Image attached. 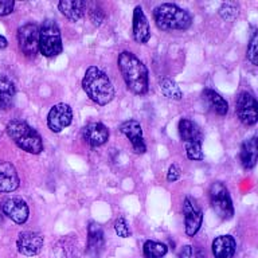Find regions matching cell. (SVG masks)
Returning <instances> with one entry per match:
<instances>
[{"mask_svg":"<svg viewBox=\"0 0 258 258\" xmlns=\"http://www.w3.org/2000/svg\"><path fill=\"white\" fill-rule=\"evenodd\" d=\"M117 64L128 89L135 94H145L148 92V69L133 52L122 51L118 55Z\"/></svg>","mask_w":258,"mask_h":258,"instance_id":"1","label":"cell"},{"mask_svg":"<svg viewBox=\"0 0 258 258\" xmlns=\"http://www.w3.org/2000/svg\"><path fill=\"white\" fill-rule=\"evenodd\" d=\"M82 88L89 98L98 105H108L114 98L112 81L97 66L88 68L82 80Z\"/></svg>","mask_w":258,"mask_h":258,"instance_id":"2","label":"cell"},{"mask_svg":"<svg viewBox=\"0 0 258 258\" xmlns=\"http://www.w3.org/2000/svg\"><path fill=\"white\" fill-rule=\"evenodd\" d=\"M153 19L161 31H183L192 24V16L176 4L164 3L153 10Z\"/></svg>","mask_w":258,"mask_h":258,"instance_id":"3","label":"cell"},{"mask_svg":"<svg viewBox=\"0 0 258 258\" xmlns=\"http://www.w3.org/2000/svg\"><path fill=\"white\" fill-rule=\"evenodd\" d=\"M7 135L20 149L32 155H39L43 151V141L39 133L22 120L10 121L6 126Z\"/></svg>","mask_w":258,"mask_h":258,"instance_id":"4","label":"cell"},{"mask_svg":"<svg viewBox=\"0 0 258 258\" xmlns=\"http://www.w3.org/2000/svg\"><path fill=\"white\" fill-rule=\"evenodd\" d=\"M63 50L60 31L55 20L46 19L39 30V51L47 58L59 55Z\"/></svg>","mask_w":258,"mask_h":258,"instance_id":"5","label":"cell"},{"mask_svg":"<svg viewBox=\"0 0 258 258\" xmlns=\"http://www.w3.org/2000/svg\"><path fill=\"white\" fill-rule=\"evenodd\" d=\"M210 203L218 217L229 221L234 215V206L229 189L222 181H215L210 187Z\"/></svg>","mask_w":258,"mask_h":258,"instance_id":"6","label":"cell"},{"mask_svg":"<svg viewBox=\"0 0 258 258\" xmlns=\"http://www.w3.org/2000/svg\"><path fill=\"white\" fill-rule=\"evenodd\" d=\"M18 42L24 55L35 56L39 51V28L34 23H27L18 30Z\"/></svg>","mask_w":258,"mask_h":258,"instance_id":"7","label":"cell"},{"mask_svg":"<svg viewBox=\"0 0 258 258\" xmlns=\"http://www.w3.org/2000/svg\"><path fill=\"white\" fill-rule=\"evenodd\" d=\"M258 105L251 93L242 92L235 102V112L238 118L247 126H251L258 120Z\"/></svg>","mask_w":258,"mask_h":258,"instance_id":"8","label":"cell"},{"mask_svg":"<svg viewBox=\"0 0 258 258\" xmlns=\"http://www.w3.org/2000/svg\"><path fill=\"white\" fill-rule=\"evenodd\" d=\"M183 214H184L185 234L188 237H194L199 231L203 222V213L198 206L197 201L191 197H187L183 202Z\"/></svg>","mask_w":258,"mask_h":258,"instance_id":"9","label":"cell"},{"mask_svg":"<svg viewBox=\"0 0 258 258\" xmlns=\"http://www.w3.org/2000/svg\"><path fill=\"white\" fill-rule=\"evenodd\" d=\"M73 121V110L70 105L60 104L54 105L47 114V126L54 133H59L68 128Z\"/></svg>","mask_w":258,"mask_h":258,"instance_id":"10","label":"cell"},{"mask_svg":"<svg viewBox=\"0 0 258 258\" xmlns=\"http://www.w3.org/2000/svg\"><path fill=\"white\" fill-rule=\"evenodd\" d=\"M2 210L11 221H14L18 225H23L30 215V209H28L27 203L19 197L7 198L2 205Z\"/></svg>","mask_w":258,"mask_h":258,"instance_id":"11","label":"cell"},{"mask_svg":"<svg viewBox=\"0 0 258 258\" xmlns=\"http://www.w3.org/2000/svg\"><path fill=\"white\" fill-rule=\"evenodd\" d=\"M44 238L42 234L35 233V231H24L20 233L16 241L18 246V251L23 255L32 257L39 253L42 247H43Z\"/></svg>","mask_w":258,"mask_h":258,"instance_id":"12","label":"cell"},{"mask_svg":"<svg viewBox=\"0 0 258 258\" xmlns=\"http://www.w3.org/2000/svg\"><path fill=\"white\" fill-rule=\"evenodd\" d=\"M120 132L128 137L133 149L136 153H145L147 151V145L144 143V137H143V129L139 121L136 120H128L124 121L120 125Z\"/></svg>","mask_w":258,"mask_h":258,"instance_id":"13","label":"cell"},{"mask_svg":"<svg viewBox=\"0 0 258 258\" xmlns=\"http://www.w3.org/2000/svg\"><path fill=\"white\" fill-rule=\"evenodd\" d=\"M82 139L90 147H101L109 139V131L101 122H89L82 129Z\"/></svg>","mask_w":258,"mask_h":258,"instance_id":"14","label":"cell"},{"mask_svg":"<svg viewBox=\"0 0 258 258\" xmlns=\"http://www.w3.org/2000/svg\"><path fill=\"white\" fill-rule=\"evenodd\" d=\"M20 183L18 171L11 163L0 160V192H14Z\"/></svg>","mask_w":258,"mask_h":258,"instance_id":"15","label":"cell"},{"mask_svg":"<svg viewBox=\"0 0 258 258\" xmlns=\"http://www.w3.org/2000/svg\"><path fill=\"white\" fill-rule=\"evenodd\" d=\"M133 38L137 43H147L151 38V27L140 6H137L133 11Z\"/></svg>","mask_w":258,"mask_h":258,"instance_id":"16","label":"cell"},{"mask_svg":"<svg viewBox=\"0 0 258 258\" xmlns=\"http://www.w3.org/2000/svg\"><path fill=\"white\" fill-rule=\"evenodd\" d=\"M105 246L104 231L96 222H92L88 229V247L86 253L92 258H100Z\"/></svg>","mask_w":258,"mask_h":258,"instance_id":"17","label":"cell"},{"mask_svg":"<svg viewBox=\"0 0 258 258\" xmlns=\"http://www.w3.org/2000/svg\"><path fill=\"white\" fill-rule=\"evenodd\" d=\"M179 135L185 145L202 144L203 140L199 126L188 118H181L179 121Z\"/></svg>","mask_w":258,"mask_h":258,"instance_id":"18","label":"cell"},{"mask_svg":"<svg viewBox=\"0 0 258 258\" xmlns=\"http://www.w3.org/2000/svg\"><path fill=\"white\" fill-rule=\"evenodd\" d=\"M237 243L231 235H219L213 241V254L215 258H233Z\"/></svg>","mask_w":258,"mask_h":258,"instance_id":"19","label":"cell"},{"mask_svg":"<svg viewBox=\"0 0 258 258\" xmlns=\"http://www.w3.org/2000/svg\"><path fill=\"white\" fill-rule=\"evenodd\" d=\"M86 7H88V3L84 0H62L58 4L59 11L73 22L80 20L85 15Z\"/></svg>","mask_w":258,"mask_h":258,"instance_id":"20","label":"cell"},{"mask_svg":"<svg viewBox=\"0 0 258 258\" xmlns=\"http://www.w3.org/2000/svg\"><path fill=\"white\" fill-rule=\"evenodd\" d=\"M241 164L245 169H251L257 163L258 157V147L257 137H251L242 144L241 148Z\"/></svg>","mask_w":258,"mask_h":258,"instance_id":"21","label":"cell"},{"mask_svg":"<svg viewBox=\"0 0 258 258\" xmlns=\"http://www.w3.org/2000/svg\"><path fill=\"white\" fill-rule=\"evenodd\" d=\"M203 98L207 101V104L214 112L219 114V116H226L227 112H229V104L227 101L223 98V97L217 93L215 90H211V89H206L203 92Z\"/></svg>","mask_w":258,"mask_h":258,"instance_id":"22","label":"cell"},{"mask_svg":"<svg viewBox=\"0 0 258 258\" xmlns=\"http://www.w3.org/2000/svg\"><path fill=\"white\" fill-rule=\"evenodd\" d=\"M15 86L11 81L0 80V110H7L14 104Z\"/></svg>","mask_w":258,"mask_h":258,"instance_id":"23","label":"cell"},{"mask_svg":"<svg viewBox=\"0 0 258 258\" xmlns=\"http://www.w3.org/2000/svg\"><path fill=\"white\" fill-rule=\"evenodd\" d=\"M160 90L169 100L179 101L183 97V93H181L179 85L171 78H164V80L160 81Z\"/></svg>","mask_w":258,"mask_h":258,"instance_id":"24","label":"cell"},{"mask_svg":"<svg viewBox=\"0 0 258 258\" xmlns=\"http://www.w3.org/2000/svg\"><path fill=\"white\" fill-rule=\"evenodd\" d=\"M168 249L164 243L156 241H147L144 243V257L145 258H163L167 254Z\"/></svg>","mask_w":258,"mask_h":258,"instance_id":"25","label":"cell"},{"mask_svg":"<svg viewBox=\"0 0 258 258\" xmlns=\"http://www.w3.org/2000/svg\"><path fill=\"white\" fill-rule=\"evenodd\" d=\"M246 56L247 59L254 64L257 66L258 64V35L257 32H254L251 39L249 42V46H247V51H246Z\"/></svg>","mask_w":258,"mask_h":258,"instance_id":"26","label":"cell"},{"mask_svg":"<svg viewBox=\"0 0 258 258\" xmlns=\"http://www.w3.org/2000/svg\"><path fill=\"white\" fill-rule=\"evenodd\" d=\"M219 14L225 20H234L238 15V8L233 3H223L219 8Z\"/></svg>","mask_w":258,"mask_h":258,"instance_id":"27","label":"cell"},{"mask_svg":"<svg viewBox=\"0 0 258 258\" xmlns=\"http://www.w3.org/2000/svg\"><path fill=\"white\" fill-rule=\"evenodd\" d=\"M114 230H116L117 235L121 238H128L131 235V230L128 227V223H126V221L122 217H120L114 222Z\"/></svg>","mask_w":258,"mask_h":258,"instance_id":"28","label":"cell"},{"mask_svg":"<svg viewBox=\"0 0 258 258\" xmlns=\"http://www.w3.org/2000/svg\"><path fill=\"white\" fill-rule=\"evenodd\" d=\"M15 3L12 0H0V16L10 15L14 11Z\"/></svg>","mask_w":258,"mask_h":258,"instance_id":"29","label":"cell"},{"mask_svg":"<svg viewBox=\"0 0 258 258\" xmlns=\"http://www.w3.org/2000/svg\"><path fill=\"white\" fill-rule=\"evenodd\" d=\"M90 20L93 22L94 26H100L104 20V12L101 11L100 8H93L90 11Z\"/></svg>","mask_w":258,"mask_h":258,"instance_id":"30","label":"cell"},{"mask_svg":"<svg viewBox=\"0 0 258 258\" xmlns=\"http://www.w3.org/2000/svg\"><path fill=\"white\" fill-rule=\"evenodd\" d=\"M181 175L180 168L176 164H172L168 168V173H167V180L168 181H176L179 180V177Z\"/></svg>","mask_w":258,"mask_h":258,"instance_id":"31","label":"cell"},{"mask_svg":"<svg viewBox=\"0 0 258 258\" xmlns=\"http://www.w3.org/2000/svg\"><path fill=\"white\" fill-rule=\"evenodd\" d=\"M192 257V247L189 245L183 246V249L179 253V258H191Z\"/></svg>","mask_w":258,"mask_h":258,"instance_id":"32","label":"cell"},{"mask_svg":"<svg viewBox=\"0 0 258 258\" xmlns=\"http://www.w3.org/2000/svg\"><path fill=\"white\" fill-rule=\"evenodd\" d=\"M8 46V42L7 39L4 38V36L0 35V48H6Z\"/></svg>","mask_w":258,"mask_h":258,"instance_id":"33","label":"cell"}]
</instances>
